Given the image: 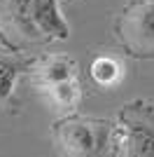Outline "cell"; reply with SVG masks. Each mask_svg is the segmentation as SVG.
I'll list each match as a JSON object with an SVG mask.
<instances>
[{
	"mask_svg": "<svg viewBox=\"0 0 154 157\" xmlns=\"http://www.w3.org/2000/svg\"><path fill=\"white\" fill-rule=\"evenodd\" d=\"M38 78L45 89L68 82V80H75V61L68 56H49L38 66Z\"/></svg>",
	"mask_w": 154,
	"mask_h": 157,
	"instance_id": "5b68a950",
	"label": "cell"
},
{
	"mask_svg": "<svg viewBox=\"0 0 154 157\" xmlns=\"http://www.w3.org/2000/svg\"><path fill=\"white\" fill-rule=\"evenodd\" d=\"M119 75H122V68H119V63H117L115 59H110V56H98V59H94V63H91V78L101 87H112L117 80H119Z\"/></svg>",
	"mask_w": 154,
	"mask_h": 157,
	"instance_id": "52a82bcc",
	"label": "cell"
},
{
	"mask_svg": "<svg viewBox=\"0 0 154 157\" xmlns=\"http://www.w3.org/2000/svg\"><path fill=\"white\" fill-rule=\"evenodd\" d=\"M21 71H24V63L16 56H12V52L0 47V103L5 98H9V94L14 89V82H16Z\"/></svg>",
	"mask_w": 154,
	"mask_h": 157,
	"instance_id": "8992f818",
	"label": "cell"
},
{
	"mask_svg": "<svg viewBox=\"0 0 154 157\" xmlns=\"http://www.w3.org/2000/svg\"><path fill=\"white\" fill-rule=\"evenodd\" d=\"M0 47H2V49H7V52H16V45H14L12 40L5 35V31H2V28H0Z\"/></svg>",
	"mask_w": 154,
	"mask_h": 157,
	"instance_id": "9c48e42d",
	"label": "cell"
},
{
	"mask_svg": "<svg viewBox=\"0 0 154 157\" xmlns=\"http://www.w3.org/2000/svg\"><path fill=\"white\" fill-rule=\"evenodd\" d=\"M117 145L124 157H154V105L131 101L119 113Z\"/></svg>",
	"mask_w": 154,
	"mask_h": 157,
	"instance_id": "3957f363",
	"label": "cell"
},
{
	"mask_svg": "<svg viewBox=\"0 0 154 157\" xmlns=\"http://www.w3.org/2000/svg\"><path fill=\"white\" fill-rule=\"evenodd\" d=\"M117 129L105 120L65 117L56 124L58 143L68 157H108Z\"/></svg>",
	"mask_w": 154,
	"mask_h": 157,
	"instance_id": "7a4b0ae2",
	"label": "cell"
},
{
	"mask_svg": "<svg viewBox=\"0 0 154 157\" xmlns=\"http://www.w3.org/2000/svg\"><path fill=\"white\" fill-rule=\"evenodd\" d=\"M0 28L24 40H68L70 26L58 0H0Z\"/></svg>",
	"mask_w": 154,
	"mask_h": 157,
	"instance_id": "6da1fadb",
	"label": "cell"
},
{
	"mask_svg": "<svg viewBox=\"0 0 154 157\" xmlns=\"http://www.w3.org/2000/svg\"><path fill=\"white\" fill-rule=\"evenodd\" d=\"M117 35L133 54L154 52V0H133L117 21Z\"/></svg>",
	"mask_w": 154,
	"mask_h": 157,
	"instance_id": "277c9868",
	"label": "cell"
},
{
	"mask_svg": "<svg viewBox=\"0 0 154 157\" xmlns=\"http://www.w3.org/2000/svg\"><path fill=\"white\" fill-rule=\"evenodd\" d=\"M47 92H49L51 101L58 108H63V110L75 108L77 101H79V85H77V80H68V82H61V85L47 87Z\"/></svg>",
	"mask_w": 154,
	"mask_h": 157,
	"instance_id": "ba28073f",
	"label": "cell"
}]
</instances>
